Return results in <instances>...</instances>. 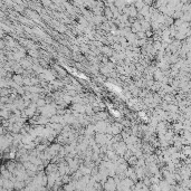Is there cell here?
I'll return each mask as SVG.
<instances>
[{"label":"cell","instance_id":"1","mask_svg":"<svg viewBox=\"0 0 191 191\" xmlns=\"http://www.w3.org/2000/svg\"><path fill=\"white\" fill-rule=\"evenodd\" d=\"M25 181H15L14 182V188L18 189V190H22L25 187Z\"/></svg>","mask_w":191,"mask_h":191},{"label":"cell","instance_id":"2","mask_svg":"<svg viewBox=\"0 0 191 191\" xmlns=\"http://www.w3.org/2000/svg\"><path fill=\"white\" fill-rule=\"evenodd\" d=\"M133 31H141V24L140 22H135L133 25Z\"/></svg>","mask_w":191,"mask_h":191},{"label":"cell","instance_id":"4","mask_svg":"<svg viewBox=\"0 0 191 191\" xmlns=\"http://www.w3.org/2000/svg\"><path fill=\"white\" fill-rule=\"evenodd\" d=\"M14 80H15V82L18 84H22V82H24L22 77H20V76H14Z\"/></svg>","mask_w":191,"mask_h":191},{"label":"cell","instance_id":"3","mask_svg":"<svg viewBox=\"0 0 191 191\" xmlns=\"http://www.w3.org/2000/svg\"><path fill=\"white\" fill-rule=\"evenodd\" d=\"M46 102L44 100H38V101L36 102V106H38V107H44V105H45Z\"/></svg>","mask_w":191,"mask_h":191}]
</instances>
